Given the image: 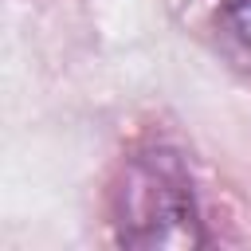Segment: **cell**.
Returning <instances> with one entry per match:
<instances>
[{
    "mask_svg": "<svg viewBox=\"0 0 251 251\" xmlns=\"http://www.w3.org/2000/svg\"><path fill=\"white\" fill-rule=\"evenodd\" d=\"M114 231L122 247L137 251L204 247L192 173L176 149H145L129 157L114 188Z\"/></svg>",
    "mask_w": 251,
    "mask_h": 251,
    "instance_id": "obj_1",
    "label": "cell"
},
{
    "mask_svg": "<svg viewBox=\"0 0 251 251\" xmlns=\"http://www.w3.org/2000/svg\"><path fill=\"white\" fill-rule=\"evenodd\" d=\"M216 35L224 55L239 71H251V0H224L216 12Z\"/></svg>",
    "mask_w": 251,
    "mask_h": 251,
    "instance_id": "obj_2",
    "label": "cell"
}]
</instances>
